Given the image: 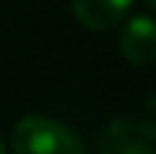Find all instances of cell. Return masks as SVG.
Segmentation results:
<instances>
[{"label": "cell", "instance_id": "5b68a950", "mask_svg": "<svg viewBox=\"0 0 156 154\" xmlns=\"http://www.w3.org/2000/svg\"><path fill=\"white\" fill-rule=\"evenodd\" d=\"M0 154H8V152H5V143H3V138H0Z\"/></svg>", "mask_w": 156, "mask_h": 154}, {"label": "cell", "instance_id": "277c9868", "mask_svg": "<svg viewBox=\"0 0 156 154\" xmlns=\"http://www.w3.org/2000/svg\"><path fill=\"white\" fill-rule=\"evenodd\" d=\"M132 3L134 0H71V8L80 25L90 30H112L129 17Z\"/></svg>", "mask_w": 156, "mask_h": 154}, {"label": "cell", "instance_id": "3957f363", "mask_svg": "<svg viewBox=\"0 0 156 154\" xmlns=\"http://www.w3.org/2000/svg\"><path fill=\"white\" fill-rule=\"evenodd\" d=\"M121 52L134 66H148L156 58V25L148 14L132 17L121 30Z\"/></svg>", "mask_w": 156, "mask_h": 154}, {"label": "cell", "instance_id": "6da1fadb", "mask_svg": "<svg viewBox=\"0 0 156 154\" xmlns=\"http://www.w3.org/2000/svg\"><path fill=\"white\" fill-rule=\"evenodd\" d=\"M14 154H85V143L66 124L47 116H25L11 130Z\"/></svg>", "mask_w": 156, "mask_h": 154}, {"label": "cell", "instance_id": "7a4b0ae2", "mask_svg": "<svg viewBox=\"0 0 156 154\" xmlns=\"http://www.w3.org/2000/svg\"><path fill=\"white\" fill-rule=\"evenodd\" d=\"M156 127L143 118H115L99 132V154H154Z\"/></svg>", "mask_w": 156, "mask_h": 154}, {"label": "cell", "instance_id": "8992f818", "mask_svg": "<svg viewBox=\"0 0 156 154\" xmlns=\"http://www.w3.org/2000/svg\"><path fill=\"white\" fill-rule=\"evenodd\" d=\"M145 3H148V6H156V0H145Z\"/></svg>", "mask_w": 156, "mask_h": 154}]
</instances>
